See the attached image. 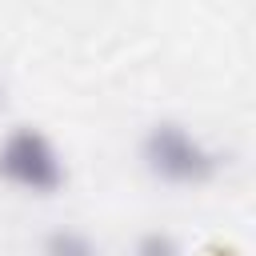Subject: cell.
<instances>
[{
    "label": "cell",
    "mask_w": 256,
    "mask_h": 256,
    "mask_svg": "<svg viewBox=\"0 0 256 256\" xmlns=\"http://www.w3.org/2000/svg\"><path fill=\"white\" fill-rule=\"evenodd\" d=\"M136 160L164 188H204L224 168V152L200 128L176 116H160L140 132Z\"/></svg>",
    "instance_id": "cell-1"
},
{
    "label": "cell",
    "mask_w": 256,
    "mask_h": 256,
    "mask_svg": "<svg viewBox=\"0 0 256 256\" xmlns=\"http://www.w3.org/2000/svg\"><path fill=\"white\" fill-rule=\"evenodd\" d=\"M0 184L20 196H56L68 184L64 148L40 124H12L0 132Z\"/></svg>",
    "instance_id": "cell-2"
},
{
    "label": "cell",
    "mask_w": 256,
    "mask_h": 256,
    "mask_svg": "<svg viewBox=\"0 0 256 256\" xmlns=\"http://www.w3.org/2000/svg\"><path fill=\"white\" fill-rule=\"evenodd\" d=\"M40 256H100V244L92 232L76 228V224H52L40 244H36Z\"/></svg>",
    "instance_id": "cell-3"
},
{
    "label": "cell",
    "mask_w": 256,
    "mask_h": 256,
    "mask_svg": "<svg viewBox=\"0 0 256 256\" xmlns=\"http://www.w3.org/2000/svg\"><path fill=\"white\" fill-rule=\"evenodd\" d=\"M128 256H188V248L168 228H144V232H136Z\"/></svg>",
    "instance_id": "cell-4"
},
{
    "label": "cell",
    "mask_w": 256,
    "mask_h": 256,
    "mask_svg": "<svg viewBox=\"0 0 256 256\" xmlns=\"http://www.w3.org/2000/svg\"><path fill=\"white\" fill-rule=\"evenodd\" d=\"M0 108H4V84H0Z\"/></svg>",
    "instance_id": "cell-5"
}]
</instances>
